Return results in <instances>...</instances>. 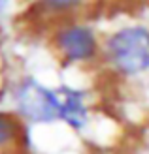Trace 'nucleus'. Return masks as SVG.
<instances>
[{"label":"nucleus","instance_id":"nucleus-1","mask_svg":"<svg viewBox=\"0 0 149 154\" xmlns=\"http://www.w3.org/2000/svg\"><path fill=\"white\" fill-rule=\"evenodd\" d=\"M106 57L109 64L125 75L149 70V30L130 26L115 32L106 43Z\"/></svg>","mask_w":149,"mask_h":154},{"label":"nucleus","instance_id":"nucleus-2","mask_svg":"<svg viewBox=\"0 0 149 154\" xmlns=\"http://www.w3.org/2000/svg\"><path fill=\"white\" fill-rule=\"evenodd\" d=\"M19 103L27 117L40 122L57 120L62 117L60 90H47L36 83H30L21 90Z\"/></svg>","mask_w":149,"mask_h":154},{"label":"nucleus","instance_id":"nucleus-3","mask_svg":"<svg viewBox=\"0 0 149 154\" xmlns=\"http://www.w3.org/2000/svg\"><path fill=\"white\" fill-rule=\"evenodd\" d=\"M57 45L60 53L70 62H83L91 60L96 55V38L92 30L81 25H74L64 28L57 38Z\"/></svg>","mask_w":149,"mask_h":154},{"label":"nucleus","instance_id":"nucleus-4","mask_svg":"<svg viewBox=\"0 0 149 154\" xmlns=\"http://www.w3.org/2000/svg\"><path fill=\"white\" fill-rule=\"evenodd\" d=\"M62 96V117L72 128H81L87 122V107L83 103V94L70 88H60Z\"/></svg>","mask_w":149,"mask_h":154},{"label":"nucleus","instance_id":"nucleus-5","mask_svg":"<svg viewBox=\"0 0 149 154\" xmlns=\"http://www.w3.org/2000/svg\"><path fill=\"white\" fill-rule=\"evenodd\" d=\"M19 134V124L11 115L0 113V147L13 141Z\"/></svg>","mask_w":149,"mask_h":154},{"label":"nucleus","instance_id":"nucleus-6","mask_svg":"<svg viewBox=\"0 0 149 154\" xmlns=\"http://www.w3.org/2000/svg\"><path fill=\"white\" fill-rule=\"evenodd\" d=\"M45 8H49L51 11H68L77 8L83 0H42Z\"/></svg>","mask_w":149,"mask_h":154}]
</instances>
